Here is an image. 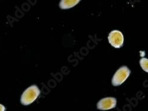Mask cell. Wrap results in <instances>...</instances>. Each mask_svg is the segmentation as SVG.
I'll use <instances>...</instances> for the list:
<instances>
[{
  "label": "cell",
  "instance_id": "1",
  "mask_svg": "<svg viewBox=\"0 0 148 111\" xmlns=\"http://www.w3.org/2000/svg\"><path fill=\"white\" fill-rule=\"evenodd\" d=\"M40 91L36 85H32L24 91L21 97L20 102L23 105H29L32 103L39 96Z\"/></svg>",
  "mask_w": 148,
  "mask_h": 111
},
{
  "label": "cell",
  "instance_id": "2",
  "mask_svg": "<svg viewBox=\"0 0 148 111\" xmlns=\"http://www.w3.org/2000/svg\"><path fill=\"white\" fill-rule=\"evenodd\" d=\"M130 74V70L126 66L121 67L114 74L112 79V84L114 86L121 85L128 78Z\"/></svg>",
  "mask_w": 148,
  "mask_h": 111
},
{
  "label": "cell",
  "instance_id": "3",
  "mask_svg": "<svg viewBox=\"0 0 148 111\" xmlns=\"http://www.w3.org/2000/svg\"><path fill=\"white\" fill-rule=\"evenodd\" d=\"M108 39L111 45L116 48H120L123 45L124 37L121 32L119 30H113L110 33Z\"/></svg>",
  "mask_w": 148,
  "mask_h": 111
},
{
  "label": "cell",
  "instance_id": "4",
  "mask_svg": "<svg viewBox=\"0 0 148 111\" xmlns=\"http://www.w3.org/2000/svg\"><path fill=\"white\" fill-rule=\"evenodd\" d=\"M117 101L114 97H106L101 99L97 105V109L100 110H108L116 107Z\"/></svg>",
  "mask_w": 148,
  "mask_h": 111
},
{
  "label": "cell",
  "instance_id": "5",
  "mask_svg": "<svg viewBox=\"0 0 148 111\" xmlns=\"http://www.w3.org/2000/svg\"><path fill=\"white\" fill-rule=\"evenodd\" d=\"M81 0H61L59 3V7L63 10L69 9L75 6Z\"/></svg>",
  "mask_w": 148,
  "mask_h": 111
},
{
  "label": "cell",
  "instance_id": "6",
  "mask_svg": "<svg viewBox=\"0 0 148 111\" xmlns=\"http://www.w3.org/2000/svg\"><path fill=\"white\" fill-rule=\"evenodd\" d=\"M140 65L142 68L148 73V59L146 58H142L140 60Z\"/></svg>",
  "mask_w": 148,
  "mask_h": 111
},
{
  "label": "cell",
  "instance_id": "7",
  "mask_svg": "<svg viewBox=\"0 0 148 111\" xmlns=\"http://www.w3.org/2000/svg\"><path fill=\"white\" fill-rule=\"evenodd\" d=\"M5 108L4 105L0 104V111H5Z\"/></svg>",
  "mask_w": 148,
  "mask_h": 111
}]
</instances>
